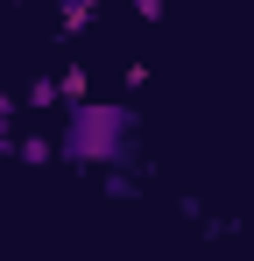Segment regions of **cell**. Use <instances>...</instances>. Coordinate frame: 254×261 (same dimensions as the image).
<instances>
[{
	"label": "cell",
	"instance_id": "6da1fadb",
	"mask_svg": "<svg viewBox=\"0 0 254 261\" xmlns=\"http://www.w3.org/2000/svg\"><path fill=\"white\" fill-rule=\"evenodd\" d=\"M127 134H134V113L127 106H92V99H71V120H64V163H120Z\"/></svg>",
	"mask_w": 254,
	"mask_h": 261
},
{
	"label": "cell",
	"instance_id": "7a4b0ae2",
	"mask_svg": "<svg viewBox=\"0 0 254 261\" xmlns=\"http://www.w3.org/2000/svg\"><path fill=\"white\" fill-rule=\"evenodd\" d=\"M92 14H99V0H57V21H64V36H85V29H92Z\"/></svg>",
	"mask_w": 254,
	"mask_h": 261
},
{
	"label": "cell",
	"instance_id": "3957f363",
	"mask_svg": "<svg viewBox=\"0 0 254 261\" xmlns=\"http://www.w3.org/2000/svg\"><path fill=\"white\" fill-rule=\"evenodd\" d=\"M57 99H64V106H71V99H85V71H78V64H64V78H57Z\"/></svg>",
	"mask_w": 254,
	"mask_h": 261
},
{
	"label": "cell",
	"instance_id": "277c9868",
	"mask_svg": "<svg viewBox=\"0 0 254 261\" xmlns=\"http://www.w3.org/2000/svg\"><path fill=\"white\" fill-rule=\"evenodd\" d=\"M14 155H21V163H49V155H57V141H14Z\"/></svg>",
	"mask_w": 254,
	"mask_h": 261
},
{
	"label": "cell",
	"instance_id": "5b68a950",
	"mask_svg": "<svg viewBox=\"0 0 254 261\" xmlns=\"http://www.w3.org/2000/svg\"><path fill=\"white\" fill-rule=\"evenodd\" d=\"M29 106H57V78H36L29 85Z\"/></svg>",
	"mask_w": 254,
	"mask_h": 261
},
{
	"label": "cell",
	"instance_id": "8992f818",
	"mask_svg": "<svg viewBox=\"0 0 254 261\" xmlns=\"http://www.w3.org/2000/svg\"><path fill=\"white\" fill-rule=\"evenodd\" d=\"M7 120H14V99H7V92H0V134H7Z\"/></svg>",
	"mask_w": 254,
	"mask_h": 261
}]
</instances>
